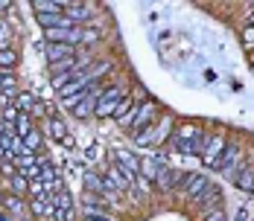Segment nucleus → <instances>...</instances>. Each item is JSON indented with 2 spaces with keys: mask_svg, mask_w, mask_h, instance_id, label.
I'll return each instance as SVG.
<instances>
[{
  "mask_svg": "<svg viewBox=\"0 0 254 221\" xmlns=\"http://www.w3.org/2000/svg\"><path fill=\"white\" fill-rule=\"evenodd\" d=\"M155 120H158V105H155L152 99H146V102H140L131 114H128L126 120H120V128H126V131H131V134H140L146 125H152Z\"/></svg>",
  "mask_w": 254,
  "mask_h": 221,
  "instance_id": "1",
  "label": "nucleus"
},
{
  "mask_svg": "<svg viewBox=\"0 0 254 221\" xmlns=\"http://www.w3.org/2000/svg\"><path fill=\"white\" fill-rule=\"evenodd\" d=\"M134 186H137V189H140V192H146V189H149V186H152V183H149V180H146V177H140V175H137V177H134Z\"/></svg>",
  "mask_w": 254,
  "mask_h": 221,
  "instance_id": "30",
  "label": "nucleus"
},
{
  "mask_svg": "<svg viewBox=\"0 0 254 221\" xmlns=\"http://www.w3.org/2000/svg\"><path fill=\"white\" fill-rule=\"evenodd\" d=\"M70 55H76V47H70V44H47V47H44L47 64H56V61H62V58H70Z\"/></svg>",
  "mask_w": 254,
  "mask_h": 221,
  "instance_id": "7",
  "label": "nucleus"
},
{
  "mask_svg": "<svg viewBox=\"0 0 254 221\" xmlns=\"http://www.w3.org/2000/svg\"><path fill=\"white\" fill-rule=\"evenodd\" d=\"M204 221H228V219H225V210L222 207H213V210H207Z\"/></svg>",
  "mask_w": 254,
  "mask_h": 221,
  "instance_id": "26",
  "label": "nucleus"
},
{
  "mask_svg": "<svg viewBox=\"0 0 254 221\" xmlns=\"http://www.w3.org/2000/svg\"><path fill=\"white\" fill-rule=\"evenodd\" d=\"M102 177H105V180H108V183H111V186L117 189V195H120L123 189H128V180H126V175L120 172L117 166H108V169H105V175H102Z\"/></svg>",
  "mask_w": 254,
  "mask_h": 221,
  "instance_id": "17",
  "label": "nucleus"
},
{
  "mask_svg": "<svg viewBox=\"0 0 254 221\" xmlns=\"http://www.w3.org/2000/svg\"><path fill=\"white\" fill-rule=\"evenodd\" d=\"M204 140V131L199 128V125H190V123H184V125H178L176 128V137H173V146H187V143H202Z\"/></svg>",
  "mask_w": 254,
  "mask_h": 221,
  "instance_id": "5",
  "label": "nucleus"
},
{
  "mask_svg": "<svg viewBox=\"0 0 254 221\" xmlns=\"http://www.w3.org/2000/svg\"><path fill=\"white\" fill-rule=\"evenodd\" d=\"M181 180H184V175L173 172L170 166H164L158 177H155V183H158V189H173V186H181Z\"/></svg>",
  "mask_w": 254,
  "mask_h": 221,
  "instance_id": "13",
  "label": "nucleus"
},
{
  "mask_svg": "<svg viewBox=\"0 0 254 221\" xmlns=\"http://www.w3.org/2000/svg\"><path fill=\"white\" fill-rule=\"evenodd\" d=\"M114 160H117V169L126 175L128 183H134V177L140 175V160H137V154L128 151V148H114Z\"/></svg>",
  "mask_w": 254,
  "mask_h": 221,
  "instance_id": "3",
  "label": "nucleus"
},
{
  "mask_svg": "<svg viewBox=\"0 0 254 221\" xmlns=\"http://www.w3.org/2000/svg\"><path fill=\"white\" fill-rule=\"evenodd\" d=\"M29 131H32V117H29V114H18V120H15V134L24 140Z\"/></svg>",
  "mask_w": 254,
  "mask_h": 221,
  "instance_id": "24",
  "label": "nucleus"
},
{
  "mask_svg": "<svg viewBox=\"0 0 254 221\" xmlns=\"http://www.w3.org/2000/svg\"><path fill=\"white\" fill-rule=\"evenodd\" d=\"M18 221H29V219H18Z\"/></svg>",
  "mask_w": 254,
  "mask_h": 221,
  "instance_id": "33",
  "label": "nucleus"
},
{
  "mask_svg": "<svg viewBox=\"0 0 254 221\" xmlns=\"http://www.w3.org/2000/svg\"><path fill=\"white\" fill-rule=\"evenodd\" d=\"M85 154H88V160H97V157H100V146H88Z\"/></svg>",
  "mask_w": 254,
  "mask_h": 221,
  "instance_id": "31",
  "label": "nucleus"
},
{
  "mask_svg": "<svg viewBox=\"0 0 254 221\" xmlns=\"http://www.w3.org/2000/svg\"><path fill=\"white\" fill-rule=\"evenodd\" d=\"M64 18L76 26L85 24V21L91 18V6H85V3H67V6H64Z\"/></svg>",
  "mask_w": 254,
  "mask_h": 221,
  "instance_id": "9",
  "label": "nucleus"
},
{
  "mask_svg": "<svg viewBox=\"0 0 254 221\" xmlns=\"http://www.w3.org/2000/svg\"><path fill=\"white\" fill-rule=\"evenodd\" d=\"M82 186H85V192H91V195H102V189H105V183H102V175L91 172V169H85V172H82Z\"/></svg>",
  "mask_w": 254,
  "mask_h": 221,
  "instance_id": "14",
  "label": "nucleus"
},
{
  "mask_svg": "<svg viewBox=\"0 0 254 221\" xmlns=\"http://www.w3.org/2000/svg\"><path fill=\"white\" fill-rule=\"evenodd\" d=\"M97 41V29H85L82 26V44H94Z\"/></svg>",
  "mask_w": 254,
  "mask_h": 221,
  "instance_id": "29",
  "label": "nucleus"
},
{
  "mask_svg": "<svg viewBox=\"0 0 254 221\" xmlns=\"http://www.w3.org/2000/svg\"><path fill=\"white\" fill-rule=\"evenodd\" d=\"M225 146H228L225 137H210V140H204V148H202V154H199V160H202L204 166H213V163L219 160V154L225 151Z\"/></svg>",
  "mask_w": 254,
  "mask_h": 221,
  "instance_id": "4",
  "label": "nucleus"
},
{
  "mask_svg": "<svg viewBox=\"0 0 254 221\" xmlns=\"http://www.w3.org/2000/svg\"><path fill=\"white\" fill-rule=\"evenodd\" d=\"M50 201H53V207H56V210H64V213H67V210H73V198H70V192H67V189L56 192Z\"/></svg>",
  "mask_w": 254,
  "mask_h": 221,
  "instance_id": "23",
  "label": "nucleus"
},
{
  "mask_svg": "<svg viewBox=\"0 0 254 221\" xmlns=\"http://www.w3.org/2000/svg\"><path fill=\"white\" fill-rule=\"evenodd\" d=\"M18 114H21V111H18V108H15V102H12L9 108H3V111H0V123L15 125V120H18Z\"/></svg>",
  "mask_w": 254,
  "mask_h": 221,
  "instance_id": "25",
  "label": "nucleus"
},
{
  "mask_svg": "<svg viewBox=\"0 0 254 221\" xmlns=\"http://www.w3.org/2000/svg\"><path fill=\"white\" fill-rule=\"evenodd\" d=\"M47 131H50V140H53V143H64V140L70 137V131H67V125H64V120H62V117H50Z\"/></svg>",
  "mask_w": 254,
  "mask_h": 221,
  "instance_id": "15",
  "label": "nucleus"
},
{
  "mask_svg": "<svg viewBox=\"0 0 254 221\" xmlns=\"http://www.w3.org/2000/svg\"><path fill=\"white\" fill-rule=\"evenodd\" d=\"M234 186L252 195V186H254V166L252 163H243V166H240V172H237V177H234Z\"/></svg>",
  "mask_w": 254,
  "mask_h": 221,
  "instance_id": "12",
  "label": "nucleus"
},
{
  "mask_svg": "<svg viewBox=\"0 0 254 221\" xmlns=\"http://www.w3.org/2000/svg\"><path fill=\"white\" fill-rule=\"evenodd\" d=\"M196 204H204V207H222V192H219V186L216 183H207V189H204L202 195L196 198Z\"/></svg>",
  "mask_w": 254,
  "mask_h": 221,
  "instance_id": "16",
  "label": "nucleus"
},
{
  "mask_svg": "<svg viewBox=\"0 0 254 221\" xmlns=\"http://www.w3.org/2000/svg\"><path fill=\"white\" fill-rule=\"evenodd\" d=\"M243 44L249 49H254V24H249L246 29H243Z\"/></svg>",
  "mask_w": 254,
  "mask_h": 221,
  "instance_id": "27",
  "label": "nucleus"
},
{
  "mask_svg": "<svg viewBox=\"0 0 254 221\" xmlns=\"http://www.w3.org/2000/svg\"><path fill=\"white\" fill-rule=\"evenodd\" d=\"M24 146H26V151H29V154H38V151H41V146H44V134H41L38 128H32V131L24 137Z\"/></svg>",
  "mask_w": 254,
  "mask_h": 221,
  "instance_id": "18",
  "label": "nucleus"
},
{
  "mask_svg": "<svg viewBox=\"0 0 254 221\" xmlns=\"http://www.w3.org/2000/svg\"><path fill=\"white\" fill-rule=\"evenodd\" d=\"M252 195H254V186H252Z\"/></svg>",
  "mask_w": 254,
  "mask_h": 221,
  "instance_id": "34",
  "label": "nucleus"
},
{
  "mask_svg": "<svg viewBox=\"0 0 254 221\" xmlns=\"http://www.w3.org/2000/svg\"><path fill=\"white\" fill-rule=\"evenodd\" d=\"M207 183H210V180H207L204 175L193 172V175H184V180H181V189H184L187 195L196 201V198H199V195L204 192V189H207Z\"/></svg>",
  "mask_w": 254,
  "mask_h": 221,
  "instance_id": "6",
  "label": "nucleus"
},
{
  "mask_svg": "<svg viewBox=\"0 0 254 221\" xmlns=\"http://www.w3.org/2000/svg\"><path fill=\"white\" fill-rule=\"evenodd\" d=\"M126 96L123 93V88L120 85H111V88H102L100 93V102H97V108H94V117H114V108H117V102Z\"/></svg>",
  "mask_w": 254,
  "mask_h": 221,
  "instance_id": "2",
  "label": "nucleus"
},
{
  "mask_svg": "<svg viewBox=\"0 0 254 221\" xmlns=\"http://www.w3.org/2000/svg\"><path fill=\"white\" fill-rule=\"evenodd\" d=\"M35 102H38V96H35V93H29V90H24V93H18V96H15V108H18L21 114H32Z\"/></svg>",
  "mask_w": 254,
  "mask_h": 221,
  "instance_id": "20",
  "label": "nucleus"
},
{
  "mask_svg": "<svg viewBox=\"0 0 254 221\" xmlns=\"http://www.w3.org/2000/svg\"><path fill=\"white\" fill-rule=\"evenodd\" d=\"M0 207H3V210H9L15 219H26V207H24V198H21V195L6 192V195L0 198Z\"/></svg>",
  "mask_w": 254,
  "mask_h": 221,
  "instance_id": "10",
  "label": "nucleus"
},
{
  "mask_svg": "<svg viewBox=\"0 0 254 221\" xmlns=\"http://www.w3.org/2000/svg\"><path fill=\"white\" fill-rule=\"evenodd\" d=\"M64 0H35L32 3V12L35 15H64Z\"/></svg>",
  "mask_w": 254,
  "mask_h": 221,
  "instance_id": "11",
  "label": "nucleus"
},
{
  "mask_svg": "<svg viewBox=\"0 0 254 221\" xmlns=\"http://www.w3.org/2000/svg\"><path fill=\"white\" fill-rule=\"evenodd\" d=\"M9 35H12V32H9V24L0 18V47H9Z\"/></svg>",
  "mask_w": 254,
  "mask_h": 221,
  "instance_id": "28",
  "label": "nucleus"
},
{
  "mask_svg": "<svg viewBox=\"0 0 254 221\" xmlns=\"http://www.w3.org/2000/svg\"><path fill=\"white\" fill-rule=\"evenodd\" d=\"M9 192H12V195H21V198H24L26 192H29V180H26L21 172H15L12 177H9Z\"/></svg>",
  "mask_w": 254,
  "mask_h": 221,
  "instance_id": "19",
  "label": "nucleus"
},
{
  "mask_svg": "<svg viewBox=\"0 0 254 221\" xmlns=\"http://www.w3.org/2000/svg\"><path fill=\"white\" fill-rule=\"evenodd\" d=\"M18 64V52L12 47H0V70H12Z\"/></svg>",
  "mask_w": 254,
  "mask_h": 221,
  "instance_id": "21",
  "label": "nucleus"
},
{
  "mask_svg": "<svg viewBox=\"0 0 254 221\" xmlns=\"http://www.w3.org/2000/svg\"><path fill=\"white\" fill-rule=\"evenodd\" d=\"M53 73H76V55H70V58H62V61L50 64V76H53Z\"/></svg>",
  "mask_w": 254,
  "mask_h": 221,
  "instance_id": "22",
  "label": "nucleus"
},
{
  "mask_svg": "<svg viewBox=\"0 0 254 221\" xmlns=\"http://www.w3.org/2000/svg\"><path fill=\"white\" fill-rule=\"evenodd\" d=\"M9 9H12V6H9V3H6V0H0V18H3V15H6V12H9Z\"/></svg>",
  "mask_w": 254,
  "mask_h": 221,
  "instance_id": "32",
  "label": "nucleus"
},
{
  "mask_svg": "<svg viewBox=\"0 0 254 221\" xmlns=\"http://www.w3.org/2000/svg\"><path fill=\"white\" fill-rule=\"evenodd\" d=\"M237 160H240V146H237V143H228V146H225V151L219 154V160H216L210 169H216V172H225V169H228V166H234Z\"/></svg>",
  "mask_w": 254,
  "mask_h": 221,
  "instance_id": "8",
  "label": "nucleus"
}]
</instances>
